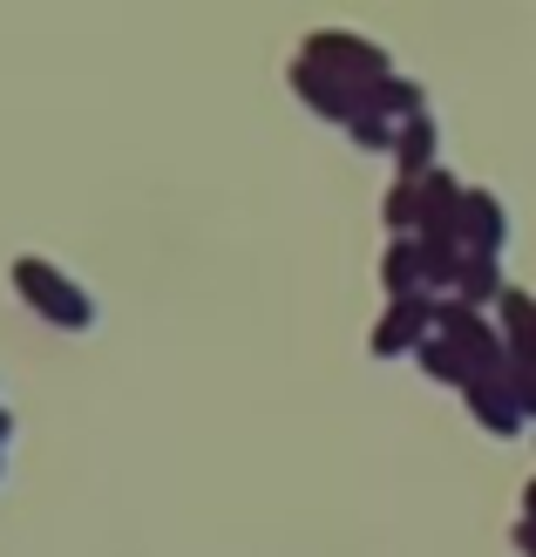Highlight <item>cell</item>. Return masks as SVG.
<instances>
[{
    "label": "cell",
    "instance_id": "1",
    "mask_svg": "<svg viewBox=\"0 0 536 557\" xmlns=\"http://www.w3.org/2000/svg\"><path fill=\"white\" fill-rule=\"evenodd\" d=\"M14 293L35 306L48 326H68V333H89V326H96V299L82 293L62 265H48V259H35V252L14 259Z\"/></svg>",
    "mask_w": 536,
    "mask_h": 557
},
{
    "label": "cell",
    "instance_id": "2",
    "mask_svg": "<svg viewBox=\"0 0 536 557\" xmlns=\"http://www.w3.org/2000/svg\"><path fill=\"white\" fill-rule=\"evenodd\" d=\"M435 333L456 347L475 374H510V347H502V326L483 320V306H462V299H435Z\"/></svg>",
    "mask_w": 536,
    "mask_h": 557
},
{
    "label": "cell",
    "instance_id": "3",
    "mask_svg": "<svg viewBox=\"0 0 536 557\" xmlns=\"http://www.w3.org/2000/svg\"><path fill=\"white\" fill-rule=\"evenodd\" d=\"M306 62H320L333 75H347L360 82V89H381V82L394 75V54L381 41H366V35H347V27H320V35H306Z\"/></svg>",
    "mask_w": 536,
    "mask_h": 557
},
{
    "label": "cell",
    "instance_id": "4",
    "mask_svg": "<svg viewBox=\"0 0 536 557\" xmlns=\"http://www.w3.org/2000/svg\"><path fill=\"white\" fill-rule=\"evenodd\" d=\"M292 89L313 102V116H326V123H353L360 109H366V96H374V89H360V82H347V75L306 62V54L292 62Z\"/></svg>",
    "mask_w": 536,
    "mask_h": 557
},
{
    "label": "cell",
    "instance_id": "5",
    "mask_svg": "<svg viewBox=\"0 0 536 557\" xmlns=\"http://www.w3.org/2000/svg\"><path fill=\"white\" fill-rule=\"evenodd\" d=\"M435 341V299H387V313L374 326V354L394 360V354H421Z\"/></svg>",
    "mask_w": 536,
    "mask_h": 557
},
{
    "label": "cell",
    "instance_id": "6",
    "mask_svg": "<svg viewBox=\"0 0 536 557\" xmlns=\"http://www.w3.org/2000/svg\"><path fill=\"white\" fill-rule=\"evenodd\" d=\"M462 395H469V414H475L489 435H516V429L529 422L523 401H516V387H510V374H475Z\"/></svg>",
    "mask_w": 536,
    "mask_h": 557
},
{
    "label": "cell",
    "instance_id": "7",
    "mask_svg": "<svg viewBox=\"0 0 536 557\" xmlns=\"http://www.w3.org/2000/svg\"><path fill=\"white\" fill-rule=\"evenodd\" d=\"M462 245L483 259H502L510 245V211H502L496 190H462Z\"/></svg>",
    "mask_w": 536,
    "mask_h": 557
},
{
    "label": "cell",
    "instance_id": "8",
    "mask_svg": "<svg viewBox=\"0 0 536 557\" xmlns=\"http://www.w3.org/2000/svg\"><path fill=\"white\" fill-rule=\"evenodd\" d=\"M381 286L387 299H435L428 286V252H421V238H394L387 259H381Z\"/></svg>",
    "mask_w": 536,
    "mask_h": 557
},
{
    "label": "cell",
    "instance_id": "9",
    "mask_svg": "<svg viewBox=\"0 0 536 557\" xmlns=\"http://www.w3.org/2000/svg\"><path fill=\"white\" fill-rule=\"evenodd\" d=\"M502 347H510V368H536V299L529 293H502Z\"/></svg>",
    "mask_w": 536,
    "mask_h": 557
},
{
    "label": "cell",
    "instance_id": "10",
    "mask_svg": "<svg viewBox=\"0 0 536 557\" xmlns=\"http://www.w3.org/2000/svg\"><path fill=\"white\" fill-rule=\"evenodd\" d=\"M394 163H401V184H421L435 171V116L401 123V136H394Z\"/></svg>",
    "mask_w": 536,
    "mask_h": 557
},
{
    "label": "cell",
    "instance_id": "11",
    "mask_svg": "<svg viewBox=\"0 0 536 557\" xmlns=\"http://www.w3.org/2000/svg\"><path fill=\"white\" fill-rule=\"evenodd\" d=\"M366 102H374L387 123H421V116H428V89H421V82H408V75H387Z\"/></svg>",
    "mask_w": 536,
    "mask_h": 557
},
{
    "label": "cell",
    "instance_id": "12",
    "mask_svg": "<svg viewBox=\"0 0 536 557\" xmlns=\"http://www.w3.org/2000/svg\"><path fill=\"white\" fill-rule=\"evenodd\" d=\"M510 286H502V259H483V252H469L462 259V278H456V299L462 306H489V299H502Z\"/></svg>",
    "mask_w": 536,
    "mask_h": 557
},
{
    "label": "cell",
    "instance_id": "13",
    "mask_svg": "<svg viewBox=\"0 0 536 557\" xmlns=\"http://www.w3.org/2000/svg\"><path fill=\"white\" fill-rule=\"evenodd\" d=\"M381 211H387V225L401 232V238H414L421 225H428V190H421V184H394V198Z\"/></svg>",
    "mask_w": 536,
    "mask_h": 557
},
{
    "label": "cell",
    "instance_id": "14",
    "mask_svg": "<svg viewBox=\"0 0 536 557\" xmlns=\"http://www.w3.org/2000/svg\"><path fill=\"white\" fill-rule=\"evenodd\" d=\"M421 368H428L435 381H448V387H469V381H475V368H469V360H462L456 347H448V341H441V333H435V341H428V347H421Z\"/></svg>",
    "mask_w": 536,
    "mask_h": 557
},
{
    "label": "cell",
    "instance_id": "15",
    "mask_svg": "<svg viewBox=\"0 0 536 557\" xmlns=\"http://www.w3.org/2000/svg\"><path fill=\"white\" fill-rule=\"evenodd\" d=\"M347 136H353V144H360V150H387V157H394V136H401V123H387V116H381V109H374V102H366V109H360V116L347 123Z\"/></svg>",
    "mask_w": 536,
    "mask_h": 557
},
{
    "label": "cell",
    "instance_id": "16",
    "mask_svg": "<svg viewBox=\"0 0 536 557\" xmlns=\"http://www.w3.org/2000/svg\"><path fill=\"white\" fill-rule=\"evenodd\" d=\"M510 387H516V401H523V414L536 422V368H510Z\"/></svg>",
    "mask_w": 536,
    "mask_h": 557
},
{
    "label": "cell",
    "instance_id": "17",
    "mask_svg": "<svg viewBox=\"0 0 536 557\" xmlns=\"http://www.w3.org/2000/svg\"><path fill=\"white\" fill-rule=\"evenodd\" d=\"M516 550H523V557H536V523H529V517H523V531H516Z\"/></svg>",
    "mask_w": 536,
    "mask_h": 557
}]
</instances>
